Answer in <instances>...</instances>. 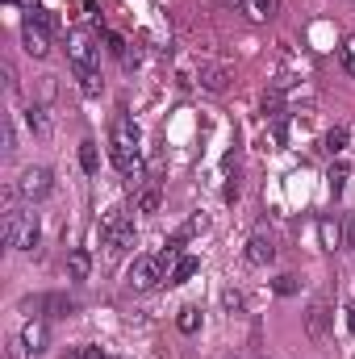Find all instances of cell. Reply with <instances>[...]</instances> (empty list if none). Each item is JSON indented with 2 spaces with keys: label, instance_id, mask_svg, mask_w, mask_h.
Wrapping results in <instances>:
<instances>
[{
  "label": "cell",
  "instance_id": "6da1fadb",
  "mask_svg": "<svg viewBox=\"0 0 355 359\" xmlns=\"http://www.w3.org/2000/svg\"><path fill=\"white\" fill-rule=\"evenodd\" d=\"M0 230H4V243H8L13 251H34L38 238H42V230H38V213H25V209H8Z\"/></svg>",
  "mask_w": 355,
  "mask_h": 359
},
{
  "label": "cell",
  "instance_id": "7a4b0ae2",
  "mask_svg": "<svg viewBox=\"0 0 355 359\" xmlns=\"http://www.w3.org/2000/svg\"><path fill=\"white\" fill-rule=\"evenodd\" d=\"M100 243H105L109 251H121V247H130V243H134V222H130L121 209L105 213V217H100Z\"/></svg>",
  "mask_w": 355,
  "mask_h": 359
},
{
  "label": "cell",
  "instance_id": "3957f363",
  "mask_svg": "<svg viewBox=\"0 0 355 359\" xmlns=\"http://www.w3.org/2000/svg\"><path fill=\"white\" fill-rule=\"evenodd\" d=\"M163 255H138L134 259V268L126 271V284L134 288V292H147V288H155L159 280H163Z\"/></svg>",
  "mask_w": 355,
  "mask_h": 359
},
{
  "label": "cell",
  "instance_id": "277c9868",
  "mask_svg": "<svg viewBox=\"0 0 355 359\" xmlns=\"http://www.w3.org/2000/svg\"><path fill=\"white\" fill-rule=\"evenodd\" d=\"M51 188H55L51 168H25L21 180H17V196L21 201H42V196H51Z\"/></svg>",
  "mask_w": 355,
  "mask_h": 359
},
{
  "label": "cell",
  "instance_id": "5b68a950",
  "mask_svg": "<svg viewBox=\"0 0 355 359\" xmlns=\"http://www.w3.org/2000/svg\"><path fill=\"white\" fill-rule=\"evenodd\" d=\"M21 46H25L29 59H46V55H51V29H46L38 17H25V25H21Z\"/></svg>",
  "mask_w": 355,
  "mask_h": 359
},
{
  "label": "cell",
  "instance_id": "8992f818",
  "mask_svg": "<svg viewBox=\"0 0 355 359\" xmlns=\"http://www.w3.org/2000/svg\"><path fill=\"white\" fill-rule=\"evenodd\" d=\"M67 59L76 63V72H96V42L88 34H72L67 38Z\"/></svg>",
  "mask_w": 355,
  "mask_h": 359
},
{
  "label": "cell",
  "instance_id": "52a82bcc",
  "mask_svg": "<svg viewBox=\"0 0 355 359\" xmlns=\"http://www.w3.org/2000/svg\"><path fill=\"white\" fill-rule=\"evenodd\" d=\"M109 142H113V151H138V126L130 117H117L109 130Z\"/></svg>",
  "mask_w": 355,
  "mask_h": 359
},
{
  "label": "cell",
  "instance_id": "ba28073f",
  "mask_svg": "<svg viewBox=\"0 0 355 359\" xmlns=\"http://www.w3.org/2000/svg\"><path fill=\"white\" fill-rule=\"evenodd\" d=\"M305 330H309V339H326V334H330V305H326V301H314V305H309Z\"/></svg>",
  "mask_w": 355,
  "mask_h": 359
},
{
  "label": "cell",
  "instance_id": "9c48e42d",
  "mask_svg": "<svg viewBox=\"0 0 355 359\" xmlns=\"http://www.w3.org/2000/svg\"><path fill=\"white\" fill-rule=\"evenodd\" d=\"M46 339H51L46 322H25V326H21V347H25V355H42V351H46Z\"/></svg>",
  "mask_w": 355,
  "mask_h": 359
},
{
  "label": "cell",
  "instance_id": "30bf717a",
  "mask_svg": "<svg viewBox=\"0 0 355 359\" xmlns=\"http://www.w3.org/2000/svg\"><path fill=\"white\" fill-rule=\"evenodd\" d=\"M272 259H276L272 238H264V234H251V243H247V264H251V268H267Z\"/></svg>",
  "mask_w": 355,
  "mask_h": 359
},
{
  "label": "cell",
  "instance_id": "8fae6325",
  "mask_svg": "<svg viewBox=\"0 0 355 359\" xmlns=\"http://www.w3.org/2000/svg\"><path fill=\"white\" fill-rule=\"evenodd\" d=\"M226 80H230V72L222 67V63H201V72H196V84L209 92H222L226 88Z\"/></svg>",
  "mask_w": 355,
  "mask_h": 359
},
{
  "label": "cell",
  "instance_id": "7c38bea8",
  "mask_svg": "<svg viewBox=\"0 0 355 359\" xmlns=\"http://www.w3.org/2000/svg\"><path fill=\"white\" fill-rule=\"evenodd\" d=\"M38 309H46V318H72L76 313V301L63 297V292H51V297L38 301Z\"/></svg>",
  "mask_w": 355,
  "mask_h": 359
},
{
  "label": "cell",
  "instance_id": "4fadbf2b",
  "mask_svg": "<svg viewBox=\"0 0 355 359\" xmlns=\"http://www.w3.org/2000/svg\"><path fill=\"white\" fill-rule=\"evenodd\" d=\"M318 238H322V251H339L343 247V226L335 217H322L318 222Z\"/></svg>",
  "mask_w": 355,
  "mask_h": 359
},
{
  "label": "cell",
  "instance_id": "5bb4252c",
  "mask_svg": "<svg viewBox=\"0 0 355 359\" xmlns=\"http://www.w3.org/2000/svg\"><path fill=\"white\" fill-rule=\"evenodd\" d=\"M276 8H280V0H243V13H247L251 21H272Z\"/></svg>",
  "mask_w": 355,
  "mask_h": 359
},
{
  "label": "cell",
  "instance_id": "9a60e30c",
  "mask_svg": "<svg viewBox=\"0 0 355 359\" xmlns=\"http://www.w3.org/2000/svg\"><path fill=\"white\" fill-rule=\"evenodd\" d=\"M88 271H92L88 251H72V255H67V280H88Z\"/></svg>",
  "mask_w": 355,
  "mask_h": 359
},
{
  "label": "cell",
  "instance_id": "2e32d148",
  "mask_svg": "<svg viewBox=\"0 0 355 359\" xmlns=\"http://www.w3.org/2000/svg\"><path fill=\"white\" fill-rule=\"evenodd\" d=\"M113 163H117L121 176H138L142 172V155L138 151H113Z\"/></svg>",
  "mask_w": 355,
  "mask_h": 359
},
{
  "label": "cell",
  "instance_id": "e0dca14e",
  "mask_svg": "<svg viewBox=\"0 0 355 359\" xmlns=\"http://www.w3.org/2000/svg\"><path fill=\"white\" fill-rule=\"evenodd\" d=\"M196 271H201V259H192V255H184V259H180L176 268L168 271V284H184V280H188V276H196Z\"/></svg>",
  "mask_w": 355,
  "mask_h": 359
},
{
  "label": "cell",
  "instance_id": "ac0fdd59",
  "mask_svg": "<svg viewBox=\"0 0 355 359\" xmlns=\"http://www.w3.org/2000/svg\"><path fill=\"white\" fill-rule=\"evenodd\" d=\"M80 168H84L88 176H96V172H100V155H96V142H92V138H84V142H80Z\"/></svg>",
  "mask_w": 355,
  "mask_h": 359
},
{
  "label": "cell",
  "instance_id": "d6986e66",
  "mask_svg": "<svg viewBox=\"0 0 355 359\" xmlns=\"http://www.w3.org/2000/svg\"><path fill=\"white\" fill-rule=\"evenodd\" d=\"M25 126H29L38 138H46V134H51V126H46V113H42L38 104H34V109H25Z\"/></svg>",
  "mask_w": 355,
  "mask_h": 359
},
{
  "label": "cell",
  "instance_id": "ffe728a7",
  "mask_svg": "<svg viewBox=\"0 0 355 359\" xmlns=\"http://www.w3.org/2000/svg\"><path fill=\"white\" fill-rule=\"evenodd\" d=\"M180 330H184V334H196V330H201V309H196V305H188V309H180Z\"/></svg>",
  "mask_w": 355,
  "mask_h": 359
},
{
  "label": "cell",
  "instance_id": "44dd1931",
  "mask_svg": "<svg viewBox=\"0 0 355 359\" xmlns=\"http://www.w3.org/2000/svg\"><path fill=\"white\" fill-rule=\"evenodd\" d=\"M343 147H347V130L339 126V130L326 134V151H330V155H343Z\"/></svg>",
  "mask_w": 355,
  "mask_h": 359
},
{
  "label": "cell",
  "instance_id": "7402d4cb",
  "mask_svg": "<svg viewBox=\"0 0 355 359\" xmlns=\"http://www.w3.org/2000/svg\"><path fill=\"white\" fill-rule=\"evenodd\" d=\"M155 209H159V192H155V188H147V192L138 196V213H155Z\"/></svg>",
  "mask_w": 355,
  "mask_h": 359
},
{
  "label": "cell",
  "instance_id": "603a6c76",
  "mask_svg": "<svg viewBox=\"0 0 355 359\" xmlns=\"http://www.w3.org/2000/svg\"><path fill=\"white\" fill-rule=\"evenodd\" d=\"M343 67L355 76V38H347V42H343Z\"/></svg>",
  "mask_w": 355,
  "mask_h": 359
},
{
  "label": "cell",
  "instance_id": "cb8c5ba5",
  "mask_svg": "<svg viewBox=\"0 0 355 359\" xmlns=\"http://www.w3.org/2000/svg\"><path fill=\"white\" fill-rule=\"evenodd\" d=\"M80 88L88 92V96H96V92H100V84H96V72H80Z\"/></svg>",
  "mask_w": 355,
  "mask_h": 359
},
{
  "label": "cell",
  "instance_id": "d4e9b609",
  "mask_svg": "<svg viewBox=\"0 0 355 359\" xmlns=\"http://www.w3.org/2000/svg\"><path fill=\"white\" fill-rule=\"evenodd\" d=\"M343 180H347V163L330 168V192H339V188H343Z\"/></svg>",
  "mask_w": 355,
  "mask_h": 359
},
{
  "label": "cell",
  "instance_id": "484cf974",
  "mask_svg": "<svg viewBox=\"0 0 355 359\" xmlns=\"http://www.w3.org/2000/svg\"><path fill=\"white\" fill-rule=\"evenodd\" d=\"M276 292H280V297L297 292V280H293V276H280V280H276Z\"/></svg>",
  "mask_w": 355,
  "mask_h": 359
},
{
  "label": "cell",
  "instance_id": "4316f807",
  "mask_svg": "<svg viewBox=\"0 0 355 359\" xmlns=\"http://www.w3.org/2000/svg\"><path fill=\"white\" fill-rule=\"evenodd\" d=\"M67 359H105V351L100 347H80L76 355H67Z\"/></svg>",
  "mask_w": 355,
  "mask_h": 359
},
{
  "label": "cell",
  "instance_id": "83f0119b",
  "mask_svg": "<svg viewBox=\"0 0 355 359\" xmlns=\"http://www.w3.org/2000/svg\"><path fill=\"white\" fill-rule=\"evenodd\" d=\"M264 109H267V113H280V88L264 96Z\"/></svg>",
  "mask_w": 355,
  "mask_h": 359
},
{
  "label": "cell",
  "instance_id": "f1b7e54d",
  "mask_svg": "<svg viewBox=\"0 0 355 359\" xmlns=\"http://www.w3.org/2000/svg\"><path fill=\"white\" fill-rule=\"evenodd\" d=\"M72 4H76V8H80L84 17H88V13H96V0H72Z\"/></svg>",
  "mask_w": 355,
  "mask_h": 359
},
{
  "label": "cell",
  "instance_id": "f546056e",
  "mask_svg": "<svg viewBox=\"0 0 355 359\" xmlns=\"http://www.w3.org/2000/svg\"><path fill=\"white\" fill-rule=\"evenodd\" d=\"M8 4H25L29 13H38V0H8Z\"/></svg>",
  "mask_w": 355,
  "mask_h": 359
},
{
  "label": "cell",
  "instance_id": "4dcf8cb0",
  "mask_svg": "<svg viewBox=\"0 0 355 359\" xmlns=\"http://www.w3.org/2000/svg\"><path fill=\"white\" fill-rule=\"evenodd\" d=\"M347 326H351V334H355V301L347 305Z\"/></svg>",
  "mask_w": 355,
  "mask_h": 359
},
{
  "label": "cell",
  "instance_id": "1f68e13d",
  "mask_svg": "<svg viewBox=\"0 0 355 359\" xmlns=\"http://www.w3.org/2000/svg\"><path fill=\"white\" fill-rule=\"evenodd\" d=\"M347 238H351V247H355V222H351V226H347Z\"/></svg>",
  "mask_w": 355,
  "mask_h": 359
},
{
  "label": "cell",
  "instance_id": "d6a6232c",
  "mask_svg": "<svg viewBox=\"0 0 355 359\" xmlns=\"http://www.w3.org/2000/svg\"><path fill=\"white\" fill-rule=\"evenodd\" d=\"M222 4H234V8H243V0H222Z\"/></svg>",
  "mask_w": 355,
  "mask_h": 359
}]
</instances>
